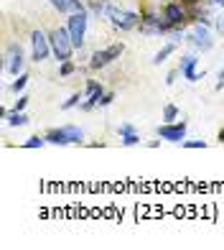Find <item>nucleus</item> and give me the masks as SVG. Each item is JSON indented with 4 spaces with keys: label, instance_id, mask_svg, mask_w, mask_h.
Segmentation results:
<instances>
[{
    "label": "nucleus",
    "instance_id": "obj_16",
    "mask_svg": "<svg viewBox=\"0 0 224 250\" xmlns=\"http://www.w3.org/2000/svg\"><path fill=\"white\" fill-rule=\"evenodd\" d=\"M26 84H28V74H18V79L10 84V89H13V92H23Z\"/></svg>",
    "mask_w": 224,
    "mask_h": 250
},
{
    "label": "nucleus",
    "instance_id": "obj_7",
    "mask_svg": "<svg viewBox=\"0 0 224 250\" xmlns=\"http://www.w3.org/2000/svg\"><path fill=\"white\" fill-rule=\"evenodd\" d=\"M186 41L191 43V46H194L196 51H209L211 46H214V41H211V36H209L206 23H196V26H194V31L186 36Z\"/></svg>",
    "mask_w": 224,
    "mask_h": 250
},
{
    "label": "nucleus",
    "instance_id": "obj_29",
    "mask_svg": "<svg viewBox=\"0 0 224 250\" xmlns=\"http://www.w3.org/2000/svg\"><path fill=\"white\" fill-rule=\"evenodd\" d=\"M217 31H219V33H224V16L217 21Z\"/></svg>",
    "mask_w": 224,
    "mask_h": 250
},
{
    "label": "nucleus",
    "instance_id": "obj_13",
    "mask_svg": "<svg viewBox=\"0 0 224 250\" xmlns=\"http://www.w3.org/2000/svg\"><path fill=\"white\" fill-rule=\"evenodd\" d=\"M5 120H8L10 128H20V125H26V123H28V115H26V112L13 110V112H5Z\"/></svg>",
    "mask_w": 224,
    "mask_h": 250
},
{
    "label": "nucleus",
    "instance_id": "obj_19",
    "mask_svg": "<svg viewBox=\"0 0 224 250\" xmlns=\"http://www.w3.org/2000/svg\"><path fill=\"white\" fill-rule=\"evenodd\" d=\"M49 3L59 10V13H72V8H69V0H49Z\"/></svg>",
    "mask_w": 224,
    "mask_h": 250
},
{
    "label": "nucleus",
    "instance_id": "obj_28",
    "mask_svg": "<svg viewBox=\"0 0 224 250\" xmlns=\"http://www.w3.org/2000/svg\"><path fill=\"white\" fill-rule=\"evenodd\" d=\"M176 77H178V69H176V72H171V74L166 77V84H173V82H176Z\"/></svg>",
    "mask_w": 224,
    "mask_h": 250
},
{
    "label": "nucleus",
    "instance_id": "obj_30",
    "mask_svg": "<svg viewBox=\"0 0 224 250\" xmlns=\"http://www.w3.org/2000/svg\"><path fill=\"white\" fill-rule=\"evenodd\" d=\"M214 5H219V8H224V0H214Z\"/></svg>",
    "mask_w": 224,
    "mask_h": 250
},
{
    "label": "nucleus",
    "instance_id": "obj_23",
    "mask_svg": "<svg viewBox=\"0 0 224 250\" xmlns=\"http://www.w3.org/2000/svg\"><path fill=\"white\" fill-rule=\"evenodd\" d=\"M184 148H206V141H184Z\"/></svg>",
    "mask_w": 224,
    "mask_h": 250
},
{
    "label": "nucleus",
    "instance_id": "obj_21",
    "mask_svg": "<svg viewBox=\"0 0 224 250\" xmlns=\"http://www.w3.org/2000/svg\"><path fill=\"white\" fill-rule=\"evenodd\" d=\"M69 8H72V13H87V8L82 0H69Z\"/></svg>",
    "mask_w": 224,
    "mask_h": 250
},
{
    "label": "nucleus",
    "instance_id": "obj_5",
    "mask_svg": "<svg viewBox=\"0 0 224 250\" xmlns=\"http://www.w3.org/2000/svg\"><path fill=\"white\" fill-rule=\"evenodd\" d=\"M122 51H125L122 43H112V46H107L102 51H94L92 59H89V66H92V69H102V66H107V64L115 62V59H120Z\"/></svg>",
    "mask_w": 224,
    "mask_h": 250
},
{
    "label": "nucleus",
    "instance_id": "obj_9",
    "mask_svg": "<svg viewBox=\"0 0 224 250\" xmlns=\"http://www.w3.org/2000/svg\"><path fill=\"white\" fill-rule=\"evenodd\" d=\"M196 64H199V59H196V54H186V56H181V64H178V72H181V77L186 79V82H199L201 77H204V72H196Z\"/></svg>",
    "mask_w": 224,
    "mask_h": 250
},
{
    "label": "nucleus",
    "instance_id": "obj_2",
    "mask_svg": "<svg viewBox=\"0 0 224 250\" xmlns=\"http://www.w3.org/2000/svg\"><path fill=\"white\" fill-rule=\"evenodd\" d=\"M46 141L51 146H72V143H82L84 141V130L79 125H64V128H54L46 133Z\"/></svg>",
    "mask_w": 224,
    "mask_h": 250
},
{
    "label": "nucleus",
    "instance_id": "obj_6",
    "mask_svg": "<svg viewBox=\"0 0 224 250\" xmlns=\"http://www.w3.org/2000/svg\"><path fill=\"white\" fill-rule=\"evenodd\" d=\"M49 54H54L51 51V39L43 31H33L31 33V56H33V62L49 59Z\"/></svg>",
    "mask_w": 224,
    "mask_h": 250
},
{
    "label": "nucleus",
    "instance_id": "obj_24",
    "mask_svg": "<svg viewBox=\"0 0 224 250\" xmlns=\"http://www.w3.org/2000/svg\"><path fill=\"white\" fill-rule=\"evenodd\" d=\"M28 105V97L26 95H20L18 100H16V105H13V110H18V112H23V107Z\"/></svg>",
    "mask_w": 224,
    "mask_h": 250
},
{
    "label": "nucleus",
    "instance_id": "obj_4",
    "mask_svg": "<svg viewBox=\"0 0 224 250\" xmlns=\"http://www.w3.org/2000/svg\"><path fill=\"white\" fill-rule=\"evenodd\" d=\"M140 33H145V36H168L171 33V23L163 18L161 21V16H155V13H148V16H143L140 18Z\"/></svg>",
    "mask_w": 224,
    "mask_h": 250
},
{
    "label": "nucleus",
    "instance_id": "obj_25",
    "mask_svg": "<svg viewBox=\"0 0 224 250\" xmlns=\"http://www.w3.org/2000/svg\"><path fill=\"white\" fill-rule=\"evenodd\" d=\"M132 130H135V128H132L130 123H122L120 128H117V133H120V138H122V135H128V133H132Z\"/></svg>",
    "mask_w": 224,
    "mask_h": 250
},
{
    "label": "nucleus",
    "instance_id": "obj_17",
    "mask_svg": "<svg viewBox=\"0 0 224 250\" xmlns=\"http://www.w3.org/2000/svg\"><path fill=\"white\" fill-rule=\"evenodd\" d=\"M176 118H178V107H176V105H166V107H163V120H166V123H173Z\"/></svg>",
    "mask_w": 224,
    "mask_h": 250
},
{
    "label": "nucleus",
    "instance_id": "obj_26",
    "mask_svg": "<svg viewBox=\"0 0 224 250\" xmlns=\"http://www.w3.org/2000/svg\"><path fill=\"white\" fill-rule=\"evenodd\" d=\"M112 100H115V95H105L102 100H99V107H107V105H112Z\"/></svg>",
    "mask_w": 224,
    "mask_h": 250
},
{
    "label": "nucleus",
    "instance_id": "obj_31",
    "mask_svg": "<svg viewBox=\"0 0 224 250\" xmlns=\"http://www.w3.org/2000/svg\"><path fill=\"white\" fill-rule=\"evenodd\" d=\"M219 141H222V143H224V128H222V130H219Z\"/></svg>",
    "mask_w": 224,
    "mask_h": 250
},
{
    "label": "nucleus",
    "instance_id": "obj_27",
    "mask_svg": "<svg viewBox=\"0 0 224 250\" xmlns=\"http://www.w3.org/2000/svg\"><path fill=\"white\" fill-rule=\"evenodd\" d=\"M224 87V66L219 69V79H217V89H222Z\"/></svg>",
    "mask_w": 224,
    "mask_h": 250
},
{
    "label": "nucleus",
    "instance_id": "obj_12",
    "mask_svg": "<svg viewBox=\"0 0 224 250\" xmlns=\"http://www.w3.org/2000/svg\"><path fill=\"white\" fill-rule=\"evenodd\" d=\"M163 18H166L168 23H171V26L176 28V26H181L184 21H186V13H184V8L178 5V3H168V5H166V10H163Z\"/></svg>",
    "mask_w": 224,
    "mask_h": 250
},
{
    "label": "nucleus",
    "instance_id": "obj_3",
    "mask_svg": "<svg viewBox=\"0 0 224 250\" xmlns=\"http://www.w3.org/2000/svg\"><path fill=\"white\" fill-rule=\"evenodd\" d=\"M87 23H89V16H87V13H69L66 28H69V36H72V41H74V49H82V46H84Z\"/></svg>",
    "mask_w": 224,
    "mask_h": 250
},
{
    "label": "nucleus",
    "instance_id": "obj_1",
    "mask_svg": "<svg viewBox=\"0 0 224 250\" xmlns=\"http://www.w3.org/2000/svg\"><path fill=\"white\" fill-rule=\"evenodd\" d=\"M49 39H51V51H54V56L59 62H69L72 59V54H74V41H72V36H69V28H54L51 33H49Z\"/></svg>",
    "mask_w": 224,
    "mask_h": 250
},
{
    "label": "nucleus",
    "instance_id": "obj_18",
    "mask_svg": "<svg viewBox=\"0 0 224 250\" xmlns=\"http://www.w3.org/2000/svg\"><path fill=\"white\" fill-rule=\"evenodd\" d=\"M138 143H140V135L135 130L128 133V135H122V146H128V148H130V146H138Z\"/></svg>",
    "mask_w": 224,
    "mask_h": 250
},
{
    "label": "nucleus",
    "instance_id": "obj_15",
    "mask_svg": "<svg viewBox=\"0 0 224 250\" xmlns=\"http://www.w3.org/2000/svg\"><path fill=\"white\" fill-rule=\"evenodd\" d=\"M46 143H49L46 138H38V135H31V138L23 143V148H43Z\"/></svg>",
    "mask_w": 224,
    "mask_h": 250
},
{
    "label": "nucleus",
    "instance_id": "obj_8",
    "mask_svg": "<svg viewBox=\"0 0 224 250\" xmlns=\"http://www.w3.org/2000/svg\"><path fill=\"white\" fill-rule=\"evenodd\" d=\"M158 138L168 141V143H184L186 123H163V125H158Z\"/></svg>",
    "mask_w": 224,
    "mask_h": 250
},
{
    "label": "nucleus",
    "instance_id": "obj_11",
    "mask_svg": "<svg viewBox=\"0 0 224 250\" xmlns=\"http://www.w3.org/2000/svg\"><path fill=\"white\" fill-rule=\"evenodd\" d=\"M105 97V89H102V84H97V82H87V95H84V105H82V110H94L97 105H99V100Z\"/></svg>",
    "mask_w": 224,
    "mask_h": 250
},
{
    "label": "nucleus",
    "instance_id": "obj_32",
    "mask_svg": "<svg viewBox=\"0 0 224 250\" xmlns=\"http://www.w3.org/2000/svg\"><path fill=\"white\" fill-rule=\"evenodd\" d=\"M184 3H191L194 5V3H201V0H184Z\"/></svg>",
    "mask_w": 224,
    "mask_h": 250
},
{
    "label": "nucleus",
    "instance_id": "obj_14",
    "mask_svg": "<svg viewBox=\"0 0 224 250\" xmlns=\"http://www.w3.org/2000/svg\"><path fill=\"white\" fill-rule=\"evenodd\" d=\"M173 51H176V43H166V46H163V49H161L158 54L153 56V64H155V66H161V64H163V62L168 59V56L173 54Z\"/></svg>",
    "mask_w": 224,
    "mask_h": 250
},
{
    "label": "nucleus",
    "instance_id": "obj_22",
    "mask_svg": "<svg viewBox=\"0 0 224 250\" xmlns=\"http://www.w3.org/2000/svg\"><path fill=\"white\" fill-rule=\"evenodd\" d=\"M59 74H61V77H69V74H74V64H72V62H61V69H59Z\"/></svg>",
    "mask_w": 224,
    "mask_h": 250
},
{
    "label": "nucleus",
    "instance_id": "obj_10",
    "mask_svg": "<svg viewBox=\"0 0 224 250\" xmlns=\"http://www.w3.org/2000/svg\"><path fill=\"white\" fill-rule=\"evenodd\" d=\"M5 69L18 77V74H23V49L18 46V43H13V46L8 49V62H5Z\"/></svg>",
    "mask_w": 224,
    "mask_h": 250
},
{
    "label": "nucleus",
    "instance_id": "obj_20",
    "mask_svg": "<svg viewBox=\"0 0 224 250\" xmlns=\"http://www.w3.org/2000/svg\"><path fill=\"white\" fill-rule=\"evenodd\" d=\"M79 100H84V97H82V95H72V97L61 105V110H72V107H76V105H79Z\"/></svg>",
    "mask_w": 224,
    "mask_h": 250
}]
</instances>
